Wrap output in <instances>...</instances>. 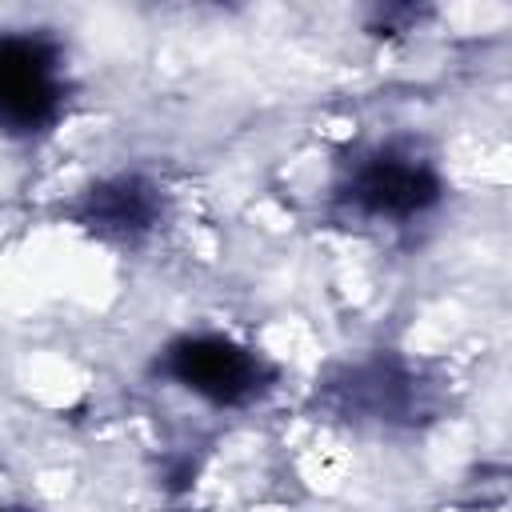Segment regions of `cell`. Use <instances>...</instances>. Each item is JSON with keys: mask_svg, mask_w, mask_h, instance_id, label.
Instances as JSON below:
<instances>
[{"mask_svg": "<svg viewBox=\"0 0 512 512\" xmlns=\"http://www.w3.org/2000/svg\"><path fill=\"white\" fill-rule=\"evenodd\" d=\"M60 52L44 36L0 32V128L40 132L60 116Z\"/></svg>", "mask_w": 512, "mask_h": 512, "instance_id": "6da1fadb", "label": "cell"}, {"mask_svg": "<svg viewBox=\"0 0 512 512\" xmlns=\"http://www.w3.org/2000/svg\"><path fill=\"white\" fill-rule=\"evenodd\" d=\"M160 372L212 404H248L272 384L264 356L228 336H184L168 344Z\"/></svg>", "mask_w": 512, "mask_h": 512, "instance_id": "7a4b0ae2", "label": "cell"}, {"mask_svg": "<svg viewBox=\"0 0 512 512\" xmlns=\"http://www.w3.org/2000/svg\"><path fill=\"white\" fill-rule=\"evenodd\" d=\"M344 196L368 216L408 220V216H420L424 208H432L440 200V176L424 160L388 148V152L368 156L352 172Z\"/></svg>", "mask_w": 512, "mask_h": 512, "instance_id": "3957f363", "label": "cell"}, {"mask_svg": "<svg viewBox=\"0 0 512 512\" xmlns=\"http://www.w3.org/2000/svg\"><path fill=\"white\" fill-rule=\"evenodd\" d=\"M72 220L112 244H136L160 220V192L144 176H112L92 184L76 204Z\"/></svg>", "mask_w": 512, "mask_h": 512, "instance_id": "277c9868", "label": "cell"}, {"mask_svg": "<svg viewBox=\"0 0 512 512\" xmlns=\"http://www.w3.org/2000/svg\"><path fill=\"white\" fill-rule=\"evenodd\" d=\"M332 400L352 416L372 420H412L420 412V384L400 360H368L356 364L340 384H332Z\"/></svg>", "mask_w": 512, "mask_h": 512, "instance_id": "5b68a950", "label": "cell"}, {"mask_svg": "<svg viewBox=\"0 0 512 512\" xmlns=\"http://www.w3.org/2000/svg\"><path fill=\"white\" fill-rule=\"evenodd\" d=\"M0 512H20V508H0Z\"/></svg>", "mask_w": 512, "mask_h": 512, "instance_id": "8992f818", "label": "cell"}]
</instances>
